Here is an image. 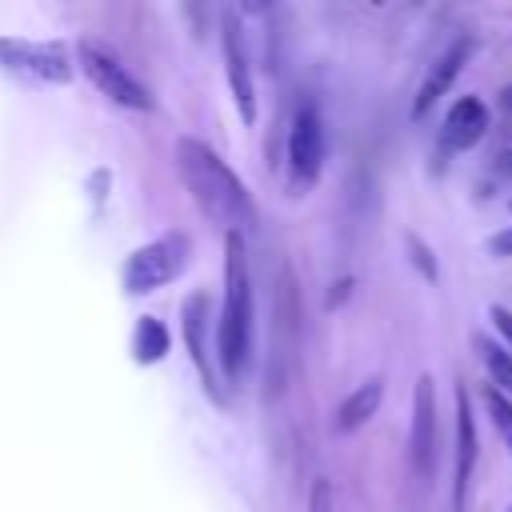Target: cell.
<instances>
[{"instance_id":"ffe728a7","label":"cell","mask_w":512,"mask_h":512,"mask_svg":"<svg viewBox=\"0 0 512 512\" xmlns=\"http://www.w3.org/2000/svg\"><path fill=\"white\" fill-rule=\"evenodd\" d=\"M500 168H504V172H512V148H508V152L500 156Z\"/></svg>"},{"instance_id":"7c38bea8","label":"cell","mask_w":512,"mask_h":512,"mask_svg":"<svg viewBox=\"0 0 512 512\" xmlns=\"http://www.w3.org/2000/svg\"><path fill=\"white\" fill-rule=\"evenodd\" d=\"M468 52H472V40H456L436 64H432V72L424 76V84H420V92H416V100H412V116L420 120V116H428V108L452 88V80L460 76V68H464V60H468Z\"/></svg>"},{"instance_id":"7402d4cb","label":"cell","mask_w":512,"mask_h":512,"mask_svg":"<svg viewBox=\"0 0 512 512\" xmlns=\"http://www.w3.org/2000/svg\"><path fill=\"white\" fill-rule=\"evenodd\" d=\"M504 512H512V504H508V508H504Z\"/></svg>"},{"instance_id":"3957f363","label":"cell","mask_w":512,"mask_h":512,"mask_svg":"<svg viewBox=\"0 0 512 512\" xmlns=\"http://www.w3.org/2000/svg\"><path fill=\"white\" fill-rule=\"evenodd\" d=\"M76 64H80V72L92 80V88H96L100 96H108L112 104L132 108V112H148V108H152V92L120 64V56H116L112 48H104V44H96V40H80V44H76Z\"/></svg>"},{"instance_id":"e0dca14e","label":"cell","mask_w":512,"mask_h":512,"mask_svg":"<svg viewBox=\"0 0 512 512\" xmlns=\"http://www.w3.org/2000/svg\"><path fill=\"white\" fill-rule=\"evenodd\" d=\"M488 316H492L496 332L504 336V348L512 352V312H508V308H500V304H492V308H488Z\"/></svg>"},{"instance_id":"30bf717a","label":"cell","mask_w":512,"mask_h":512,"mask_svg":"<svg viewBox=\"0 0 512 512\" xmlns=\"http://www.w3.org/2000/svg\"><path fill=\"white\" fill-rule=\"evenodd\" d=\"M484 128H488V108H484V100H480V96H460V100L448 108V116H444L440 140H444L448 152H464V148H472V144L484 136Z\"/></svg>"},{"instance_id":"7a4b0ae2","label":"cell","mask_w":512,"mask_h":512,"mask_svg":"<svg viewBox=\"0 0 512 512\" xmlns=\"http://www.w3.org/2000/svg\"><path fill=\"white\" fill-rule=\"evenodd\" d=\"M252 348V284H248V252L244 236H224V308L216 324V356L224 368V380L236 384Z\"/></svg>"},{"instance_id":"5bb4252c","label":"cell","mask_w":512,"mask_h":512,"mask_svg":"<svg viewBox=\"0 0 512 512\" xmlns=\"http://www.w3.org/2000/svg\"><path fill=\"white\" fill-rule=\"evenodd\" d=\"M164 352H168V332H164V324H160L156 316H140L136 336H132V360H136V364H156V360H164Z\"/></svg>"},{"instance_id":"5b68a950","label":"cell","mask_w":512,"mask_h":512,"mask_svg":"<svg viewBox=\"0 0 512 512\" xmlns=\"http://www.w3.org/2000/svg\"><path fill=\"white\" fill-rule=\"evenodd\" d=\"M0 68L40 80V84H68L72 80V60L64 52V44H36V40H20V36H0Z\"/></svg>"},{"instance_id":"4fadbf2b","label":"cell","mask_w":512,"mask_h":512,"mask_svg":"<svg viewBox=\"0 0 512 512\" xmlns=\"http://www.w3.org/2000/svg\"><path fill=\"white\" fill-rule=\"evenodd\" d=\"M380 400H384V380H380V376L364 380L360 388H352V392L340 400V408H336V428H340V432H356L360 424H368V420L376 416Z\"/></svg>"},{"instance_id":"9a60e30c","label":"cell","mask_w":512,"mask_h":512,"mask_svg":"<svg viewBox=\"0 0 512 512\" xmlns=\"http://www.w3.org/2000/svg\"><path fill=\"white\" fill-rule=\"evenodd\" d=\"M476 352H480V360H484V368L492 376V388L512 400V352L504 344L488 340V336H476Z\"/></svg>"},{"instance_id":"277c9868","label":"cell","mask_w":512,"mask_h":512,"mask_svg":"<svg viewBox=\"0 0 512 512\" xmlns=\"http://www.w3.org/2000/svg\"><path fill=\"white\" fill-rule=\"evenodd\" d=\"M188 264V236L184 232H172V236H160L144 248H136L128 260H124V288L132 296H144V292H156L164 288L168 280H176Z\"/></svg>"},{"instance_id":"8992f818","label":"cell","mask_w":512,"mask_h":512,"mask_svg":"<svg viewBox=\"0 0 512 512\" xmlns=\"http://www.w3.org/2000/svg\"><path fill=\"white\" fill-rule=\"evenodd\" d=\"M324 152H328V136H324V120L312 104H304L292 120V136H288V172H292V188H312L320 180L324 168Z\"/></svg>"},{"instance_id":"d6986e66","label":"cell","mask_w":512,"mask_h":512,"mask_svg":"<svg viewBox=\"0 0 512 512\" xmlns=\"http://www.w3.org/2000/svg\"><path fill=\"white\" fill-rule=\"evenodd\" d=\"M488 252H492V256H512V228L496 232V236L488 240Z\"/></svg>"},{"instance_id":"2e32d148","label":"cell","mask_w":512,"mask_h":512,"mask_svg":"<svg viewBox=\"0 0 512 512\" xmlns=\"http://www.w3.org/2000/svg\"><path fill=\"white\" fill-rule=\"evenodd\" d=\"M484 404H488V416H492V424H496L504 448L512 452V400H508L504 392H496L492 384H484Z\"/></svg>"},{"instance_id":"6da1fadb","label":"cell","mask_w":512,"mask_h":512,"mask_svg":"<svg viewBox=\"0 0 512 512\" xmlns=\"http://www.w3.org/2000/svg\"><path fill=\"white\" fill-rule=\"evenodd\" d=\"M176 168H180V176H184V184H188V192H192V200L204 216H212L228 232H240V228L256 224L252 192L204 140L180 136L176 140Z\"/></svg>"},{"instance_id":"44dd1931","label":"cell","mask_w":512,"mask_h":512,"mask_svg":"<svg viewBox=\"0 0 512 512\" xmlns=\"http://www.w3.org/2000/svg\"><path fill=\"white\" fill-rule=\"evenodd\" d=\"M504 108H512V84L504 88Z\"/></svg>"},{"instance_id":"ba28073f","label":"cell","mask_w":512,"mask_h":512,"mask_svg":"<svg viewBox=\"0 0 512 512\" xmlns=\"http://www.w3.org/2000/svg\"><path fill=\"white\" fill-rule=\"evenodd\" d=\"M436 436H440L436 432V388H432V376L420 372L416 392H412V436H408V460L420 480L436 472Z\"/></svg>"},{"instance_id":"9c48e42d","label":"cell","mask_w":512,"mask_h":512,"mask_svg":"<svg viewBox=\"0 0 512 512\" xmlns=\"http://www.w3.org/2000/svg\"><path fill=\"white\" fill-rule=\"evenodd\" d=\"M184 344H188L192 364H196V372H200V380H204V392L220 404V400H224V388H220L216 368H212V356H208V304H204L200 292H192V296L184 300Z\"/></svg>"},{"instance_id":"ac0fdd59","label":"cell","mask_w":512,"mask_h":512,"mask_svg":"<svg viewBox=\"0 0 512 512\" xmlns=\"http://www.w3.org/2000/svg\"><path fill=\"white\" fill-rule=\"evenodd\" d=\"M308 512H332V488H328V480H316V484H312Z\"/></svg>"},{"instance_id":"52a82bcc","label":"cell","mask_w":512,"mask_h":512,"mask_svg":"<svg viewBox=\"0 0 512 512\" xmlns=\"http://www.w3.org/2000/svg\"><path fill=\"white\" fill-rule=\"evenodd\" d=\"M220 48H224V72H228L232 104H236L244 124H256V84H252V68H248V44H244L240 16L232 8H224V16H220Z\"/></svg>"},{"instance_id":"8fae6325","label":"cell","mask_w":512,"mask_h":512,"mask_svg":"<svg viewBox=\"0 0 512 512\" xmlns=\"http://www.w3.org/2000/svg\"><path fill=\"white\" fill-rule=\"evenodd\" d=\"M476 468V420H472V404L468 392H456V480H452V504L456 512H464V492Z\"/></svg>"}]
</instances>
